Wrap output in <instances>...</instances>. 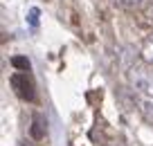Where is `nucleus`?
<instances>
[{
  "mask_svg": "<svg viewBox=\"0 0 153 146\" xmlns=\"http://www.w3.org/2000/svg\"><path fill=\"white\" fill-rule=\"evenodd\" d=\"M128 83L133 90L153 97V72L144 70V67H131L128 70Z\"/></svg>",
  "mask_w": 153,
  "mask_h": 146,
  "instance_id": "f257e3e1",
  "label": "nucleus"
},
{
  "mask_svg": "<svg viewBox=\"0 0 153 146\" xmlns=\"http://www.w3.org/2000/svg\"><path fill=\"white\" fill-rule=\"evenodd\" d=\"M144 16H146L149 23H153V0L149 2V7H146V11H144Z\"/></svg>",
  "mask_w": 153,
  "mask_h": 146,
  "instance_id": "9d476101",
  "label": "nucleus"
},
{
  "mask_svg": "<svg viewBox=\"0 0 153 146\" xmlns=\"http://www.w3.org/2000/svg\"><path fill=\"white\" fill-rule=\"evenodd\" d=\"M117 56H120V65L124 67V70H131V61H135V50L133 47H120L117 50Z\"/></svg>",
  "mask_w": 153,
  "mask_h": 146,
  "instance_id": "39448f33",
  "label": "nucleus"
},
{
  "mask_svg": "<svg viewBox=\"0 0 153 146\" xmlns=\"http://www.w3.org/2000/svg\"><path fill=\"white\" fill-rule=\"evenodd\" d=\"M140 54H142V59H144V61L153 63V38L144 41V45H142V50H140Z\"/></svg>",
  "mask_w": 153,
  "mask_h": 146,
  "instance_id": "423d86ee",
  "label": "nucleus"
},
{
  "mask_svg": "<svg viewBox=\"0 0 153 146\" xmlns=\"http://www.w3.org/2000/svg\"><path fill=\"white\" fill-rule=\"evenodd\" d=\"M11 63H14L16 67H20L23 72H27V70H29V61H27V59H23V56H16V59H11Z\"/></svg>",
  "mask_w": 153,
  "mask_h": 146,
  "instance_id": "6e6552de",
  "label": "nucleus"
},
{
  "mask_svg": "<svg viewBox=\"0 0 153 146\" xmlns=\"http://www.w3.org/2000/svg\"><path fill=\"white\" fill-rule=\"evenodd\" d=\"M142 115L149 119V122H153V99L142 101Z\"/></svg>",
  "mask_w": 153,
  "mask_h": 146,
  "instance_id": "0eeeda50",
  "label": "nucleus"
},
{
  "mask_svg": "<svg viewBox=\"0 0 153 146\" xmlns=\"http://www.w3.org/2000/svg\"><path fill=\"white\" fill-rule=\"evenodd\" d=\"M11 88L16 90V94H18L20 99H25V101H34V85H32V81H29V76L25 74V72H16V74H11Z\"/></svg>",
  "mask_w": 153,
  "mask_h": 146,
  "instance_id": "f03ea898",
  "label": "nucleus"
},
{
  "mask_svg": "<svg viewBox=\"0 0 153 146\" xmlns=\"http://www.w3.org/2000/svg\"><path fill=\"white\" fill-rule=\"evenodd\" d=\"M34 139H43L45 137V124H43V117L41 115H34L32 117V128H29Z\"/></svg>",
  "mask_w": 153,
  "mask_h": 146,
  "instance_id": "20e7f679",
  "label": "nucleus"
},
{
  "mask_svg": "<svg viewBox=\"0 0 153 146\" xmlns=\"http://www.w3.org/2000/svg\"><path fill=\"white\" fill-rule=\"evenodd\" d=\"M115 7L120 9H126V11H137V9H146L151 0H110Z\"/></svg>",
  "mask_w": 153,
  "mask_h": 146,
  "instance_id": "7ed1b4c3",
  "label": "nucleus"
},
{
  "mask_svg": "<svg viewBox=\"0 0 153 146\" xmlns=\"http://www.w3.org/2000/svg\"><path fill=\"white\" fill-rule=\"evenodd\" d=\"M38 16H41V11H38L36 7H32V9H29V18H27L32 27H36V25H38Z\"/></svg>",
  "mask_w": 153,
  "mask_h": 146,
  "instance_id": "1a4fd4ad",
  "label": "nucleus"
}]
</instances>
